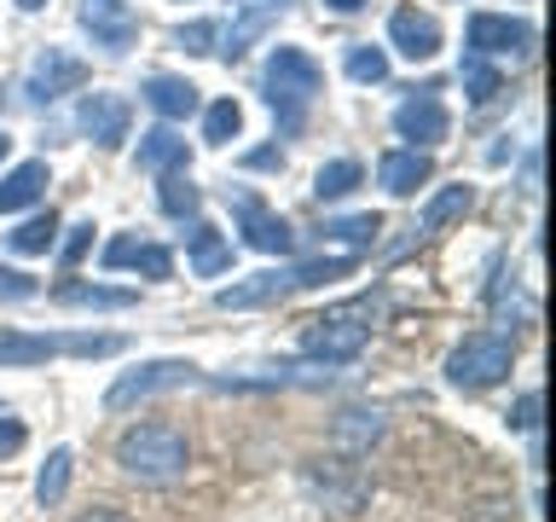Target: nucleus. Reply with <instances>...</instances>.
I'll return each mask as SVG.
<instances>
[{"instance_id":"obj_1","label":"nucleus","mask_w":556,"mask_h":522,"mask_svg":"<svg viewBox=\"0 0 556 522\" xmlns=\"http://www.w3.org/2000/svg\"><path fill=\"white\" fill-rule=\"evenodd\" d=\"M359 268V256H319V261H295V268H267L255 278H243V285H226L215 290V308H267V302H285L290 290H313L325 285V278H348Z\"/></svg>"},{"instance_id":"obj_2","label":"nucleus","mask_w":556,"mask_h":522,"mask_svg":"<svg viewBox=\"0 0 556 522\" xmlns=\"http://www.w3.org/2000/svg\"><path fill=\"white\" fill-rule=\"evenodd\" d=\"M116 464L128 470L134 482L174 487L186 476V464H191V447H186V435L174 424H139V430H128L116 442Z\"/></svg>"},{"instance_id":"obj_3","label":"nucleus","mask_w":556,"mask_h":522,"mask_svg":"<svg viewBox=\"0 0 556 522\" xmlns=\"http://www.w3.org/2000/svg\"><path fill=\"white\" fill-rule=\"evenodd\" d=\"M261 87H267V99H273V111L285 116V128L295 134L302 128V111L313 99H319V87H325V70L313 52L302 47H273V59H267V76H261Z\"/></svg>"},{"instance_id":"obj_4","label":"nucleus","mask_w":556,"mask_h":522,"mask_svg":"<svg viewBox=\"0 0 556 522\" xmlns=\"http://www.w3.org/2000/svg\"><path fill=\"white\" fill-rule=\"evenodd\" d=\"M371 320H377V302H342V308L319 313V320H307L302 348H307L313 360H325V365H348V360L365 355Z\"/></svg>"},{"instance_id":"obj_5","label":"nucleus","mask_w":556,"mask_h":522,"mask_svg":"<svg viewBox=\"0 0 556 522\" xmlns=\"http://www.w3.org/2000/svg\"><path fill=\"white\" fill-rule=\"evenodd\" d=\"M128 337H93V331H64V337H41V331H0V365H41L52 355H76V360H104L122 355Z\"/></svg>"},{"instance_id":"obj_6","label":"nucleus","mask_w":556,"mask_h":522,"mask_svg":"<svg viewBox=\"0 0 556 522\" xmlns=\"http://www.w3.org/2000/svg\"><path fill=\"white\" fill-rule=\"evenodd\" d=\"M510 365H516V343L510 337H498V331H469V337L452 348L446 377L458 383V389H493Z\"/></svg>"},{"instance_id":"obj_7","label":"nucleus","mask_w":556,"mask_h":522,"mask_svg":"<svg viewBox=\"0 0 556 522\" xmlns=\"http://www.w3.org/2000/svg\"><path fill=\"white\" fill-rule=\"evenodd\" d=\"M186 383H208L191 360H151V365H139V372H122L111 383V395H104V407L111 412H128L139 407V400H151V395H168V389H186Z\"/></svg>"},{"instance_id":"obj_8","label":"nucleus","mask_w":556,"mask_h":522,"mask_svg":"<svg viewBox=\"0 0 556 522\" xmlns=\"http://www.w3.org/2000/svg\"><path fill=\"white\" fill-rule=\"evenodd\" d=\"M469 52H481V59H528L533 24H521L510 12H476L469 17Z\"/></svg>"},{"instance_id":"obj_9","label":"nucleus","mask_w":556,"mask_h":522,"mask_svg":"<svg viewBox=\"0 0 556 522\" xmlns=\"http://www.w3.org/2000/svg\"><path fill=\"white\" fill-rule=\"evenodd\" d=\"M81 29L111 52H128L139 41V17L128 0H81Z\"/></svg>"},{"instance_id":"obj_10","label":"nucleus","mask_w":556,"mask_h":522,"mask_svg":"<svg viewBox=\"0 0 556 522\" xmlns=\"http://www.w3.org/2000/svg\"><path fill=\"white\" fill-rule=\"evenodd\" d=\"M81 82H87V64L76 59V52H64V47H47L41 59H35V70H29V99L52 104V99L76 94Z\"/></svg>"},{"instance_id":"obj_11","label":"nucleus","mask_w":556,"mask_h":522,"mask_svg":"<svg viewBox=\"0 0 556 522\" xmlns=\"http://www.w3.org/2000/svg\"><path fill=\"white\" fill-rule=\"evenodd\" d=\"M446 104H441V94L434 87H417V94L394 111V134L400 139H417V146H434V139H446Z\"/></svg>"},{"instance_id":"obj_12","label":"nucleus","mask_w":556,"mask_h":522,"mask_svg":"<svg viewBox=\"0 0 556 522\" xmlns=\"http://www.w3.org/2000/svg\"><path fill=\"white\" fill-rule=\"evenodd\" d=\"M128 122H134V104L122 99V94H87L81 99V128L104 151H116L122 139H128Z\"/></svg>"},{"instance_id":"obj_13","label":"nucleus","mask_w":556,"mask_h":522,"mask_svg":"<svg viewBox=\"0 0 556 522\" xmlns=\"http://www.w3.org/2000/svg\"><path fill=\"white\" fill-rule=\"evenodd\" d=\"M389 41L400 59H412V64H429L434 52H441V24H434L429 12H417V7H400L389 17Z\"/></svg>"},{"instance_id":"obj_14","label":"nucleus","mask_w":556,"mask_h":522,"mask_svg":"<svg viewBox=\"0 0 556 522\" xmlns=\"http://www.w3.org/2000/svg\"><path fill=\"white\" fill-rule=\"evenodd\" d=\"M238 221H243V244H250V250H267V256H290L295 250L290 221L273 215L261 198H238Z\"/></svg>"},{"instance_id":"obj_15","label":"nucleus","mask_w":556,"mask_h":522,"mask_svg":"<svg viewBox=\"0 0 556 522\" xmlns=\"http://www.w3.org/2000/svg\"><path fill=\"white\" fill-rule=\"evenodd\" d=\"M104 268H134L146 278H168L174 273V256L163 250V244H146V238H111L104 244Z\"/></svg>"},{"instance_id":"obj_16","label":"nucleus","mask_w":556,"mask_h":522,"mask_svg":"<svg viewBox=\"0 0 556 522\" xmlns=\"http://www.w3.org/2000/svg\"><path fill=\"white\" fill-rule=\"evenodd\" d=\"M434 174V163H429V151H382V163H377V181H382V191H394V198H412L417 186H424Z\"/></svg>"},{"instance_id":"obj_17","label":"nucleus","mask_w":556,"mask_h":522,"mask_svg":"<svg viewBox=\"0 0 556 522\" xmlns=\"http://www.w3.org/2000/svg\"><path fill=\"white\" fill-rule=\"evenodd\" d=\"M47 163H17L7 181H0V215H17V209L41 203L47 198Z\"/></svg>"},{"instance_id":"obj_18","label":"nucleus","mask_w":556,"mask_h":522,"mask_svg":"<svg viewBox=\"0 0 556 522\" xmlns=\"http://www.w3.org/2000/svg\"><path fill=\"white\" fill-rule=\"evenodd\" d=\"M146 104L156 116H168V122H180L198 111V87H191L186 76H151L146 82Z\"/></svg>"},{"instance_id":"obj_19","label":"nucleus","mask_w":556,"mask_h":522,"mask_svg":"<svg viewBox=\"0 0 556 522\" xmlns=\"http://www.w3.org/2000/svg\"><path fill=\"white\" fill-rule=\"evenodd\" d=\"M186 163H191V151H186V139L174 128H151L146 139H139V169L146 174H174Z\"/></svg>"},{"instance_id":"obj_20","label":"nucleus","mask_w":556,"mask_h":522,"mask_svg":"<svg viewBox=\"0 0 556 522\" xmlns=\"http://www.w3.org/2000/svg\"><path fill=\"white\" fill-rule=\"evenodd\" d=\"M469 203H476V191H469V186H441V191L424 203V215H417V238H429V233H441L446 221L469 215Z\"/></svg>"},{"instance_id":"obj_21","label":"nucleus","mask_w":556,"mask_h":522,"mask_svg":"<svg viewBox=\"0 0 556 522\" xmlns=\"http://www.w3.org/2000/svg\"><path fill=\"white\" fill-rule=\"evenodd\" d=\"M273 0H250V7L238 12V24L226 29V47H220V59H243V52L255 47V35H267V24H273Z\"/></svg>"},{"instance_id":"obj_22","label":"nucleus","mask_w":556,"mask_h":522,"mask_svg":"<svg viewBox=\"0 0 556 522\" xmlns=\"http://www.w3.org/2000/svg\"><path fill=\"white\" fill-rule=\"evenodd\" d=\"M226 268H232V244H226L208 221H198V226H191V273L215 278V273H226Z\"/></svg>"},{"instance_id":"obj_23","label":"nucleus","mask_w":556,"mask_h":522,"mask_svg":"<svg viewBox=\"0 0 556 522\" xmlns=\"http://www.w3.org/2000/svg\"><path fill=\"white\" fill-rule=\"evenodd\" d=\"M52 244H59V215H29L24 226H12L7 233V250H17V256H47Z\"/></svg>"},{"instance_id":"obj_24","label":"nucleus","mask_w":556,"mask_h":522,"mask_svg":"<svg viewBox=\"0 0 556 522\" xmlns=\"http://www.w3.org/2000/svg\"><path fill=\"white\" fill-rule=\"evenodd\" d=\"M70 470H76V452H70V447H52L47 464H41V476H35V499H41V505H59V499L70 494Z\"/></svg>"},{"instance_id":"obj_25","label":"nucleus","mask_w":556,"mask_h":522,"mask_svg":"<svg viewBox=\"0 0 556 522\" xmlns=\"http://www.w3.org/2000/svg\"><path fill=\"white\" fill-rule=\"evenodd\" d=\"M458 82H464L469 104H493V99L504 94V76H498V70L481 59V52H469V59L458 64Z\"/></svg>"},{"instance_id":"obj_26","label":"nucleus","mask_w":556,"mask_h":522,"mask_svg":"<svg viewBox=\"0 0 556 522\" xmlns=\"http://www.w3.org/2000/svg\"><path fill=\"white\" fill-rule=\"evenodd\" d=\"M52 302H64V308H134L139 296L134 290H111V285H59Z\"/></svg>"},{"instance_id":"obj_27","label":"nucleus","mask_w":556,"mask_h":522,"mask_svg":"<svg viewBox=\"0 0 556 522\" xmlns=\"http://www.w3.org/2000/svg\"><path fill=\"white\" fill-rule=\"evenodd\" d=\"M377 435H382V412H342L337 418V447L354 452V459H359V452H371Z\"/></svg>"},{"instance_id":"obj_28","label":"nucleus","mask_w":556,"mask_h":522,"mask_svg":"<svg viewBox=\"0 0 556 522\" xmlns=\"http://www.w3.org/2000/svg\"><path fill=\"white\" fill-rule=\"evenodd\" d=\"M359 181H365V169L354 163V157H337V163H325L319 174H313V191H319L325 203H337V198H348V191H359Z\"/></svg>"},{"instance_id":"obj_29","label":"nucleus","mask_w":556,"mask_h":522,"mask_svg":"<svg viewBox=\"0 0 556 522\" xmlns=\"http://www.w3.org/2000/svg\"><path fill=\"white\" fill-rule=\"evenodd\" d=\"M198 198H203V191L191 186V174H186V169L163 174V191H156V203H163V215H174V221L198 215Z\"/></svg>"},{"instance_id":"obj_30","label":"nucleus","mask_w":556,"mask_h":522,"mask_svg":"<svg viewBox=\"0 0 556 522\" xmlns=\"http://www.w3.org/2000/svg\"><path fill=\"white\" fill-rule=\"evenodd\" d=\"M238 128H243V104H238V99H215V104L203 111V139H208V146L238 139Z\"/></svg>"},{"instance_id":"obj_31","label":"nucleus","mask_w":556,"mask_h":522,"mask_svg":"<svg viewBox=\"0 0 556 522\" xmlns=\"http://www.w3.org/2000/svg\"><path fill=\"white\" fill-rule=\"evenodd\" d=\"M377 233H382V215H342V221H330V226H325V238L348 244V250H371Z\"/></svg>"},{"instance_id":"obj_32","label":"nucleus","mask_w":556,"mask_h":522,"mask_svg":"<svg viewBox=\"0 0 556 522\" xmlns=\"http://www.w3.org/2000/svg\"><path fill=\"white\" fill-rule=\"evenodd\" d=\"M348 76H354L359 87L389 82V52H382V47H354V52H348Z\"/></svg>"},{"instance_id":"obj_33","label":"nucleus","mask_w":556,"mask_h":522,"mask_svg":"<svg viewBox=\"0 0 556 522\" xmlns=\"http://www.w3.org/2000/svg\"><path fill=\"white\" fill-rule=\"evenodd\" d=\"M87 250H93V221H76V226H70V238H64V250H59V261H64V268H76Z\"/></svg>"},{"instance_id":"obj_34","label":"nucleus","mask_w":556,"mask_h":522,"mask_svg":"<svg viewBox=\"0 0 556 522\" xmlns=\"http://www.w3.org/2000/svg\"><path fill=\"white\" fill-rule=\"evenodd\" d=\"M215 35H220V29H215V24H208V17H203V24H186L180 35H174V41H180L186 52H215V47H208V41H215Z\"/></svg>"},{"instance_id":"obj_35","label":"nucleus","mask_w":556,"mask_h":522,"mask_svg":"<svg viewBox=\"0 0 556 522\" xmlns=\"http://www.w3.org/2000/svg\"><path fill=\"white\" fill-rule=\"evenodd\" d=\"M29 296H35V278L0 268V302H29Z\"/></svg>"},{"instance_id":"obj_36","label":"nucleus","mask_w":556,"mask_h":522,"mask_svg":"<svg viewBox=\"0 0 556 522\" xmlns=\"http://www.w3.org/2000/svg\"><path fill=\"white\" fill-rule=\"evenodd\" d=\"M29 442V430L17 424V418H0V459H12V452H24Z\"/></svg>"},{"instance_id":"obj_37","label":"nucleus","mask_w":556,"mask_h":522,"mask_svg":"<svg viewBox=\"0 0 556 522\" xmlns=\"http://www.w3.org/2000/svg\"><path fill=\"white\" fill-rule=\"evenodd\" d=\"M510 430H539V389H528L510 412Z\"/></svg>"},{"instance_id":"obj_38","label":"nucleus","mask_w":556,"mask_h":522,"mask_svg":"<svg viewBox=\"0 0 556 522\" xmlns=\"http://www.w3.org/2000/svg\"><path fill=\"white\" fill-rule=\"evenodd\" d=\"M278 163H285V151H278V146H261V151L243 157V169H278Z\"/></svg>"},{"instance_id":"obj_39","label":"nucleus","mask_w":556,"mask_h":522,"mask_svg":"<svg viewBox=\"0 0 556 522\" xmlns=\"http://www.w3.org/2000/svg\"><path fill=\"white\" fill-rule=\"evenodd\" d=\"M76 522H128L122 511H111V505H104V511H87V517H76Z\"/></svg>"},{"instance_id":"obj_40","label":"nucleus","mask_w":556,"mask_h":522,"mask_svg":"<svg viewBox=\"0 0 556 522\" xmlns=\"http://www.w3.org/2000/svg\"><path fill=\"white\" fill-rule=\"evenodd\" d=\"M325 7H330V12H359L365 0H325Z\"/></svg>"},{"instance_id":"obj_41","label":"nucleus","mask_w":556,"mask_h":522,"mask_svg":"<svg viewBox=\"0 0 556 522\" xmlns=\"http://www.w3.org/2000/svg\"><path fill=\"white\" fill-rule=\"evenodd\" d=\"M17 7H24V12H41V7H47V0H17Z\"/></svg>"},{"instance_id":"obj_42","label":"nucleus","mask_w":556,"mask_h":522,"mask_svg":"<svg viewBox=\"0 0 556 522\" xmlns=\"http://www.w3.org/2000/svg\"><path fill=\"white\" fill-rule=\"evenodd\" d=\"M7 151H12V139H7V134H0V163H7Z\"/></svg>"},{"instance_id":"obj_43","label":"nucleus","mask_w":556,"mask_h":522,"mask_svg":"<svg viewBox=\"0 0 556 522\" xmlns=\"http://www.w3.org/2000/svg\"><path fill=\"white\" fill-rule=\"evenodd\" d=\"M0 418H7V407H0Z\"/></svg>"},{"instance_id":"obj_44","label":"nucleus","mask_w":556,"mask_h":522,"mask_svg":"<svg viewBox=\"0 0 556 522\" xmlns=\"http://www.w3.org/2000/svg\"><path fill=\"white\" fill-rule=\"evenodd\" d=\"M278 7H285V0H278Z\"/></svg>"}]
</instances>
